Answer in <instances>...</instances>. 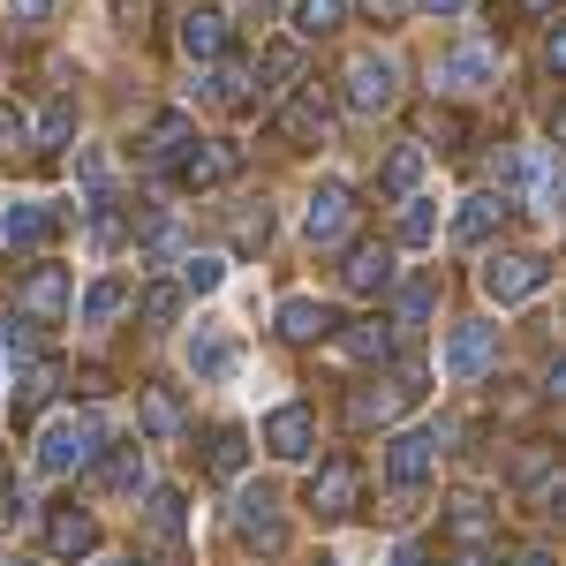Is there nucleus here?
<instances>
[{"label": "nucleus", "instance_id": "7", "mask_svg": "<svg viewBox=\"0 0 566 566\" xmlns=\"http://www.w3.org/2000/svg\"><path fill=\"white\" fill-rule=\"evenodd\" d=\"M234 167H242L234 144H197V136H189V144L175 151V181L181 189H212V181H227Z\"/></svg>", "mask_w": 566, "mask_h": 566}, {"label": "nucleus", "instance_id": "30", "mask_svg": "<svg viewBox=\"0 0 566 566\" xmlns=\"http://www.w3.org/2000/svg\"><path fill=\"white\" fill-rule=\"evenodd\" d=\"M408 212H400V250H423L438 234V212H431V197H400Z\"/></svg>", "mask_w": 566, "mask_h": 566}, {"label": "nucleus", "instance_id": "32", "mask_svg": "<svg viewBox=\"0 0 566 566\" xmlns=\"http://www.w3.org/2000/svg\"><path fill=\"white\" fill-rule=\"evenodd\" d=\"M122 303H129V287L122 280H98L84 295V325H106V317H122Z\"/></svg>", "mask_w": 566, "mask_h": 566}, {"label": "nucleus", "instance_id": "26", "mask_svg": "<svg viewBox=\"0 0 566 566\" xmlns=\"http://www.w3.org/2000/svg\"><path fill=\"white\" fill-rule=\"evenodd\" d=\"M386 348H392L386 317H378V325H355V333H340V340H333V355H340V363H378Z\"/></svg>", "mask_w": 566, "mask_h": 566}, {"label": "nucleus", "instance_id": "1", "mask_svg": "<svg viewBox=\"0 0 566 566\" xmlns=\"http://www.w3.org/2000/svg\"><path fill=\"white\" fill-rule=\"evenodd\" d=\"M98 461V416H61V423H45L39 438V469L45 476H69V469H91Z\"/></svg>", "mask_w": 566, "mask_h": 566}, {"label": "nucleus", "instance_id": "29", "mask_svg": "<svg viewBox=\"0 0 566 566\" xmlns=\"http://www.w3.org/2000/svg\"><path fill=\"white\" fill-rule=\"evenodd\" d=\"M205 98H212V106H242V98H250V69H242V61H212Z\"/></svg>", "mask_w": 566, "mask_h": 566}, {"label": "nucleus", "instance_id": "20", "mask_svg": "<svg viewBox=\"0 0 566 566\" xmlns=\"http://www.w3.org/2000/svg\"><path fill=\"white\" fill-rule=\"evenodd\" d=\"M189 370H197V378H227V370H234V340L205 325V333L189 340Z\"/></svg>", "mask_w": 566, "mask_h": 566}, {"label": "nucleus", "instance_id": "5", "mask_svg": "<svg viewBox=\"0 0 566 566\" xmlns=\"http://www.w3.org/2000/svg\"><path fill=\"white\" fill-rule=\"evenodd\" d=\"M438 453H446V431H400V438L386 446L392 483H400V491H416V483H423V476L438 469Z\"/></svg>", "mask_w": 566, "mask_h": 566}, {"label": "nucleus", "instance_id": "21", "mask_svg": "<svg viewBox=\"0 0 566 566\" xmlns=\"http://www.w3.org/2000/svg\"><path fill=\"white\" fill-rule=\"evenodd\" d=\"M98 491H144V446H114L98 461Z\"/></svg>", "mask_w": 566, "mask_h": 566}, {"label": "nucleus", "instance_id": "39", "mask_svg": "<svg viewBox=\"0 0 566 566\" xmlns=\"http://www.w3.org/2000/svg\"><path fill=\"white\" fill-rule=\"evenodd\" d=\"M151 528H159V536H181V499L175 491H151Z\"/></svg>", "mask_w": 566, "mask_h": 566}, {"label": "nucleus", "instance_id": "38", "mask_svg": "<svg viewBox=\"0 0 566 566\" xmlns=\"http://www.w3.org/2000/svg\"><path fill=\"white\" fill-rule=\"evenodd\" d=\"M219 280H227V264H219V258H189V264H181V287H197V295H212Z\"/></svg>", "mask_w": 566, "mask_h": 566}, {"label": "nucleus", "instance_id": "37", "mask_svg": "<svg viewBox=\"0 0 566 566\" xmlns=\"http://www.w3.org/2000/svg\"><path fill=\"white\" fill-rule=\"evenodd\" d=\"M15 144H31V114L15 98H0V151H15Z\"/></svg>", "mask_w": 566, "mask_h": 566}, {"label": "nucleus", "instance_id": "13", "mask_svg": "<svg viewBox=\"0 0 566 566\" xmlns=\"http://www.w3.org/2000/svg\"><path fill=\"white\" fill-rule=\"evenodd\" d=\"M15 303H23V317H45V325H53V317H69V272H61V264H39V272L23 280V295H15Z\"/></svg>", "mask_w": 566, "mask_h": 566}, {"label": "nucleus", "instance_id": "28", "mask_svg": "<svg viewBox=\"0 0 566 566\" xmlns=\"http://www.w3.org/2000/svg\"><path fill=\"white\" fill-rule=\"evenodd\" d=\"M69 136H76V98H53V106H45L39 122H31V144H45V151H61Z\"/></svg>", "mask_w": 566, "mask_h": 566}, {"label": "nucleus", "instance_id": "51", "mask_svg": "<svg viewBox=\"0 0 566 566\" xmlns=\"http://www.w3.org/2000/svg\"><path fill=\"white\" fill-rule=\"evenodd\" d=\"M317 566H340V559H317Z\"/></svg>", "mask_w": 566, "mask_h": 566}, {"label": "nucleus", "instance_id": "47", "mask_svg": "<svg viewBox=\"0 0 566 566\" xmlns=\"http://www.w3.org/2000/svg\"><path fill=\"white\" fill-rule=\"evenodd\" d=\"M453 566H491V552H453Z\"/></svg>", "mask_w": 566, "mask_h": 566}, {"label": "nucleus", "instance_id": "11", "mask_svg": "<svg viewBox=\"0 0 566 566\" xmlns=\"http://www.w3.org/2000/svg\"><path fill=\"white\" fill-rule=\"evenodd\" d=\"M355 491H363V476H355V461H325L317 476H310V506L333 522V514H355Z\"/></svg>", "mask_w": 566, "mask_h": 566}, {"label": "nucleus", "instance_id": "15", "mask_svg": "<svg viewBox=\"0 0 566 566\" xmlns=\"http://www.w3.org/2000/svg\"><path fill=\"white\" fill-rule=\"evenodd\" d=\"M499 219H506V197H461V212H453V242L476 250V242L499 234Z\"/></svg>", "mask_w": 566, "mask_h": 566}, {"label": "nucleus", "instance_id": "49", "mask_svg": "<svg viewBox=\"0 0 566 566\" xmlns=\"http://www.w3.org/2000/svg\"><path fill=\"white\" fill-rule=\"evenodd\" d=\"M522 8H528V15H552V0H522Z\"/></svg>", "mask_w": 566, "mask_h": 566}, {"label": "nucleus", "instance_id": "22", "mask_svg": "<svg viewBox=\"0 0 566 566\" xmlns=\"http://www.w3.org/2000/svg\"><path fill=\"white\" fill-rule=\"evenodd\" d=\"M280 136H287V144H317V136H325V98H317V91H303V98L280 114Z\"/></svg>", "mask_w": 566, "mask_h": 566}, {"label": "nucleus", "instance_id": "25", "mask_svg": "<svg viewBox=\"0 0 566 566\" xmlns=\"http://www.w3.org/2000/svg\"><path fill=\"white\" fill-rule=\"evenodd\" d=\"M189 136H197V122H189V114H159V122L144 129V159H175Z\"/></svg>", "mask_w": 566, "mask_h": 566}, {"label": "nucleus", "instance_id": "41", "mask_svg": "<svg viewBox=\"0 0 566 566\" xmlns=\"http://www.w3.org/2000/svg\"><path fill=\"white\" fill-rule=\"evenodd\" d=\"M264 234H272L264 205H258V212H242V219H234V242H242V250H264Z\"/></svg>", "mask_w": 566, "mask_h": 566}, {"label": "nucleus", "instance_id": "17", "mask_svg": "<svg viewBox=\"0 0 566 566\" xmlns=\"http://www.w3.org/2000/svg\"><path fill=\"white\" fill-rule=\"evenodd\" d=\"M45 544H53L61 559H84L91 544H98V522H91V514H76V506H61V514L45 522Z\"/></svg>", "mask_w": 566, "mask_h": 566}, {"label": "nucleus", "instance_id": "46", "mask_svg": "<svg viewBox=\"0 0 566 566\" xmlns=\"http://www.w3.org/2000/svg\"><path fill=\"white\" fill-rule=\"evenodd\" d=\"M392 566H423V552H416V544H400V552H392Z\"/></svg>", "mask_w": 566, "mask_h": 566}, {"label": "nucleus", "instance_id": "18", "mask_svg": "<svg viewBox=\"0 0 566 566\" xmlns=\"http://www.w3.org/2000/svg\"><path fill=\"white\" fill-rule=\"evenodd\" d=\"M280 333H287V340H325V333H333V310L310 303V295H287V303H280Z\"/></svg>", "mask_w": 566, "mask_h": 566}, {"label": "nucleus", "instance_id": "33", "mask_svg": "<svg viewBox=\"0 0 566 566\" xmlns=\"http://www.w3.org/2000/svg\"><path fill=\"white\" fill-rule=\"evenodd\" d=\"M242 461H250V438L234 431V423H227V431H212V476H234Z\"/></svg>", "mask_w": 566, "mask_h": 566}, {"label": "nucleus", "instance_id": "3", "mask_svg": "<svg viewBox=\"0 0 566 566\" xmlns=\"http://www.w3.org/2000/svg\"><path fill=\"white\" fill-rule=\"evenodd\" d=\"M416 392H423V370H392V378H370V386L355 392L348 416H355V423H392V416H400Z\"/></svg>", "mask_w": 566, "mask_h": 566}, {"label": "nucleus", "instance_id": "50", "mask_svg": "<svg viewBox=\"0 0 566 566\" xmlns=\"http://www.w3.org/2000/svg\"><path fill=\"white\" fill-rule=\"evenodd\" d=\"M106 566H136V559H106Z\"/></svg>", "mask_w": 566, "mask_h": 566}, {"label": "nucleus", "instance_id": "4", "mask_svg": "<svg viewBox=\"0 0 566 566\" xmlns=\"http://www.w3.org/2000/svg\"><path fill=\"white\" fill-rule=\"evenodd\" d=\"M234 536H242V544H258L264 559H272V552H280V544H287V522H280V499H272V491H242V499H234Z\"/></svg>", "mask_w": 566, "mask_h": 566}, {"label": "nucleus", "instance_id": "14", "mask_svg": "<svg viewBox=\"0 0 566 566\" xmlns=\"http://www.w3.org/2000/svg\"><path fill=\"white\" fill-rule=\"evenodd\" d=\"M181 53H189V61H219V53H227V15H219V8H189V15H181Z\"/></svg>", "mask_w": 566, "mask_h": 566}, {"label": "nucleus", "instance_id": "27", "mask_svg": "<svg viewBox=\"0 0 566 566\" xmlns=\"http://www.w3.org/2000/svg\"><path fill=\"white\" fill-rule=\"evenodd\" d=\"M144 431H151V438H181V400H175V386H144Z\"/></svg>", "mask_w": 566, "mask_h": 566}, {"label": "nucleus", "instance_id": "40", "mask_svg": "<svg viewBox=\"0 0 566 566\" xmlns=\"http://www.w3.org/2000/svg\"><path fill=\"white\" fill-rule=\"evenodd\" d=\"M175 310H181V287H144V317H151V325H167Z\"/></svg>", "mask_w": 566, "mask_h": 566}, {"label": "nucleus", "instance_id": "35", "mask_svg": "<svg viewBox=\"0 0 566 566\" xmlns=\"http://www.w3.org/2000/svg\"><path fill=\"white\" fill-rule=\"evenodd\" d=\"M431 303H438V287H431V280H408L392 310H400V325H423V317H431Z\"/></svg>", "mask_w": 566, "mask_h": 566}, {"label": "nucleus", "instance_id": "10", "mask_svg": "<svg viewBox=\"0 0 566 566\" xmlns=\"http://www.w3.org/2000/svg\"><path fill=\"white\" fill-rule=\"evenodd\" d=\"M264 453H272V461H310V453H317V416H310V408H280V416L264 423Z\"/></svg>", "mask_w": 566, "mask_h": 566}, {"label": "nucleus", "instance_id": "19", "mask_svg": "<svg viewBox=\"0 0 566 566\" xmlns=\"http://www.w3.org/2000/svg\"><path fill=\"white\" fill-rule=\"evenodd\" d=\"M53 386H61V370H53V363H31V370L15 378V423H31L45 400H53Z\"/></svg>", "mask_w": 566, "mask_h": 566}, {"label": "nucleus", "instance_id": "36", "mask_svg": "<svg viewBox=\"0 0 566 566\" xmlns=\"http://www.w3.org/2000/svg\"><path fill=\"white\" fill-rule=\"evenodd\" d=\"M0 348H8V363H15V370H31V363H39V340H31V325H23V317H8Z\"/></svg>", "mask_w": 566, "mask_h": 566}, {"label": "nucleus", "instance_id": "8", "mask_svg": "<svg viewBox=\"0 0 566 566\" xmlns=\"http://www.w3.org/2000/svg\"><path fill=\"white\" fill-rule=\"evenodd\" d=\"M544 280H552V264H544V258H499V264H483V295H491V303H528Z\"/></svg>", "mask_w": 566, "mask_h": 566}, {"label": "nucleus", "instance_id": "44", "mask_svg": "<svg viewBox=\"0 0 566 566\" xmlns=\"http://www.w3.org/2000/svg\"><path fill=\"white\" fill-rule=\"evenodd\" d=\"M423 8H431V15H461L469 0H423Z\"/></svg>", "mask_w": 566, "mask_h": 566}, {"label": "nucleus", "instance_id": "24", "mask_svg": "<svg viewBox=\"0 0 566 566\" xmlns=\"http://www.w3.org/2000/svg\"><path fill=\"white\" fill-rule=\"evenodd\" d=\"M416 181H423V144H400L386 159V175H378V189L386 197H416Z\"/></svg>", "mask_w": 566, "mask_h": 566}, {"label": "nucleus", "instance_id": "45", "mask_svg": "<svg viewBox=\"0 0 566 566\" xmlns=\"http://www.w3.org/2000/svg\"><path fill=\"white\" fill-rule=\"evenodd\" d=\"M114 15H122V23H136V15H144V0H114Z\"/></svg>", "mask_w": 566, "mask_h": 566}, {"label": "nucleus", "instance_id": "34", "mask_svg": "<svg viewBox=\"0 0 566 566\" xmlns=\"http://www.w3.org/2000/svg\"><path fill=\"white\" fill-rule=\"evenodd\" d=\"M303 69V45H264V91H287Z\"/></svg>", "mask_w": 566, "mask_h": 566}, {"label": "nucleus", "instance_id": "9", "mask_svg": "<svg viewBox=\"0 0 566 566\" xmlns=\"http://www.w3.org/2000/svg\"><path fill=\"white\" fill-rule=\"evenodd\" d=\"M491 363H499V325H461V333L446 340V378H461V386L483 378Z\"/></svg>", "mask_w": 566, "mask_h": 566}, {"label": "nucleus", "instance_id": "23", "mask_svg": "<svg viewBox=\"0 0 566 566\" xmlns=\"http://www.w3.org/2000/svg\"><path fill=\"white\" fill-rule=\"evenodd\" d=\"M348 287L355 295H386L392 287V250H355L348 258Z\"/></svg>", "mask_w": 566, "mask_h": 566}, {"label": "nucleus", "instance_id": "6", "mask_svg": "<svg viewBox=\"0 0 566 566\" xmlns=\"http://www.w3.org/2000/svg\"><path fill=\"white\" fill-rule=\"evenodd\" d=\"M348 227H355V197L340 181H325V189L310 197V212H303V234L317 250H333V242H348Z\"/></svg>", "mask_w": 566, "mask_h": 566}, {"label": "nucleus", "instance_id": "2", "mask_svg": "<svg viewBox=\"0 0 566 566\" xmlns=\"http://www.w3.org/2000/svg\"><path fill=\"white\" fill-rule=\"evenodd\" d=\"M392 98H400V69H392L386 53L348 61V106L355 114H392Z\"/></svg>", "mask_w": 566, "mask_h": 566}, {"label": "nucleus", "instance_id": "43", "mask_svg": "<svg viewBox=\"0 0 566 566\" xmlns=\"http://www.w3.org/2000/svg\"><path fill=\"white\" fill-rule=\"evenodd\" d=\"M363 8H370V15H378V23H400V15H408V8H416V0H363Z\"/></svg>", "mask_w": 566, "mask_h": 566}, {"label": "nucleus", "instance_id": "31", "mask_svg": "<svg viewBox=\"0 0 566 566\" xmlns=\"http://www.w3.org/2000/svg\"><path fill=\"white\" fill-rule=\"evenodd\" d=\"M340 15H348V0H295V31L303 39H325Z\"/></svg>", "mask_w": 566, "mask_h": 566}, {"label": "nucleus", "instance_id": "16", "mask_svg": "<svg viewBox=\"0 0 566 566\" xmlns=\"http://www.w3.org/2000/svg\"><path fill=\"white\" fill-rule=\"evenodd\" d=\"M0 234H8V250H45L53 242V212L45 205H8Z\"/></svg>", "mask_w": 566, "mask_h": 566}, {"label": "nucleus", "instance_id": "42", "mask_svg": "<svg viewBox=\"0 0 566 566\" xmlns=\"http://www.w3.org/2000/svg\"><path fill=\"white\" fill-rule=\"evenodd\" d=\"M53 8H61V0H8V15H15V23H45Z\"/></svg>", "mask_w": 566, "mask_h": 566}, {"label": "nucleus", "instance_id": "12", "mask_svg": "<svg viewBox=\"0 0 566 566\" xmlns=\"http://www.w3.org/2000/svg\"><path fill=\"white\" fill-rule=\"evenodd\" d=\"M431 76H438L446 91H483L491 76H499V61H491V45H453V53H446V61L431 69Z\"/></svg>", "mask_w": 566, "mask_h": 566}, {"label": "nucleus", "instance_id": "48", "mask_svg": "<svg viewBox=\"0 0 566 566\" xmlns=\"http://www.w3.org/2000/svg\"><path fill=\"white\" fill-rule=\"evenodd\" d=\"M514 566H552V559H544V552H522V559H514Z\"/></svg>", "mask_w": 566, "mask_h": 566}]
</instances>
